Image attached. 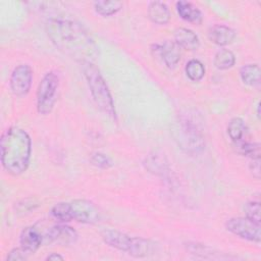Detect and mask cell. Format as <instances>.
<instances>
[{
    "label": "cell",
    "mask_w": 261,
    "mask_h": 261,
    "mask_svg": "<svg viewBox=\"0 0 261 261\" xmlns=\"http://www.w3.org/2000/svg\"><path fill=\"white\" fill-rule=\"evenodd\" d=\"M46 33L59 51L80 63L94 62L98 56L97 44L85 27L77 21L51 18L46 23Z\"/></svg>",
    "instance_id": "6da1fadb"
},
{
    "label": "cell",
    "mask_w": 261,
    "mask_h": 261,
    "mask_svg": "<svg viewBox=\"0 0 261 261\" xmlns=\"http://www.w3.org/2000/svg\"><path fill=\"white\" fill-rule=\"evenodd\" d=\"M0 157L7 173L12 176L24 173L32 158V139L29 133L16 125L7 127L0 140Z\"/></svg>",
    "instance_id": "7a4b0ae2"
},
{
    "label": "cell",
    "mask_w": 261,
    "mask_h": 261,
    "mask_svg": "<svg viewBox=\"0 0 261 261\" xmlns=\"http://www.w3.org/2000/svg\"><path fill=\"white\" fill-rule=\"evenodd\" d=\"M83 75L90 89L92 98L98 108L109 118L116 121L117 114L111 92L99 68L94 62L85 61L80 63Z\"/></svg>",
    "instance_id": "3957f363"
},
{
    "label": "cell",
    "mask_w": 261,
    "mask_h": 261,
    "mask_svg": "<svg viewBox=\"0 0 261 261\" xmlns=\"http://www.w3.org/2000/svg\"><path fill=\"white\" fill-rule=\"evenodd\" d=\"M173 140L187 154L196 155L205 148V140L202 132L193 120L188 117H178L171 128Z\"/></svg>",
    "instance_id": "277c9868"
},
{
    "label": "cell",
    "mask_w": 261,
    "mask_h": 261,
    "mask_svg": "<svg viewBox=\"0 0 261 261\" xmlns=\"http://www.w3.org/2000/svg\"><path fill=\"white\" fill-rule=\"evenodd\" d=\"M59 89V77L56 72H46L40 81L36 94V106L39 114L47 115L51 113L56 102Z\"/></svg>",
    "instance_id": "5b68a950"
},
{
    "label": "cell",
    "mask_w": 261,
    "mask_h": 261,
    "mask_svg": "<svg viewBox=\"0 0 261 261\" xmlns=\"http://www.w3.org/2000/svg\"><path fill=\"white\" fill-rule=\"evenodd\" d=\"M226 229L232 234L252 242L260 243L261 240V225L248 217H232L225 222Z\"/></svg>",
    "instance_id": "8992f818"
},
{
    "label": "cell",
    "mask_w": 261,
    "mask_h": 261,
    "mask_svg": "<svg viewBox=\"0 0 261 261\" xmlns=\"http://www.w3.org/2000/svg\"><path fill=\"white\" fill-rule=\"evenodd\" d=\"M33 84V69L27 63L18 64L13 68L9 77V88L16 97H24L29 94Z\"/></svg>",
    "instance_id": "52a82bcc"
},
{
    "label": "cell",
    "mask_w": 261,
    "mask_h": 261,
    "mask_svg": "<svg viewBox=\"0 0 261 261\" xmlns=\"http://www.w3.org/2000/svg\"><path fill=\"white\" fill-rule=\"evenodd\" d=\"M69 204L73 220L86 224H94L100 221V211L93 202L86 199H74Z\"/></svg>",
    "instance_id": "ba28073f"
},
{
    "label": "cell",
    "mask_w": 261,
    "mask_h": 261,
    "mask_svg": "<svg viewBox=\"0 0 261 261\" xmlns=\"http://www.w3.org/2000/svg\"><path fill=\"white\" fill-rule=\"evenodd\" d=\"M151 50L155 53V56L161 57L168 68L175 67L181 57L180 48L174 41L167 40L162 44H154Z\"/></svg>",
    "instance_id": "9c48e42d"
},
{
    "label": "cell",
    "mask_w": 261,
    "mask_h": 261,
    "mask_svg": "<svg viewBox=\"0 0 261 261\" xmlns=\"http://www.w3.org/2000/svg\"><path fill=\"white\" fill-rule=\"evenodd\" d=\"M101 237L104 243L111 248L125 253L128 252L132 243V237H129L128 234L121 232L117 229L106 228L101 232Z\"/></svg>",
    "instance_id": "30bf717a"
},
{
    "label": "cell",
    "mask_w": 261,
    "mask_h": 261,
    "mask_svg": "<svg viewBox=\"0 0 261 261\" xmlns=\"http://www.w3.org/2000/svg\"><path fill=\"white\" fill-rule=\"evenodd\" d=\"M20 247L29 254L35 253L43 244L42 233L36 226L24 227L19 234Z\"/></svg>",
    "instance_id": "8fae6325"
},
{
    "label": "cell",
    "mask_w": 261,
    "mask_h": 261,
    "mask_svg": "<svg viewBox=\"0 0 261 261\" xmlns=\"http://www.w3.org/2000/svg\"><path fill=\"white\" fill-rule=\"evenodd\" d=\"M209 40L218 46H226L236 38V31L225 24H214L208 30Z\"/></svg>",
    "instance_id": "7c38bea8"
},
{
    "label": "cell",
    "mask_w": 261,
    "mask_h": 261,
    "mask_svg": "<svg viewBox=\"0 0 261 261\" xmlns=\"http://www.w3.org/2000/svg\"><path fill=\"white\" fill-rule=\"evenodd\" d=\"M174 42L180 49L195 51L200 47V40L196 33L187 28H177L174 31Z\"/></svg>",
    "instance_id": "4fadbf2b"
},
{
    "label": "cell",
    "mask_w": 261,
    "mask_h": 261,
    "mask_svg": "<svg viewBox=\"0 0 261 261\" xmlns=\"http://www.w3.org/2000/svg\"><path fill=\"white\" fill-rule=\"evenodd\" d=\"M156 243L141 237H132L130 247L127 254L135 258H144L152 255L156 251Z\"/></svg>",
    "instance_id": "5bb4252c"
},
{
    "label": "cell",
    "mask_w": 261,
    "mask_h": 261,
    "mask_svg": "<svg viewBox=\"0 0 261 261\" xmlns=\"http://www.w3.org/2000/svg\"><path fill=\"white\" fill-rule=\"evenodd\" d=\"M144 165L150 172L158 176L164 178H168L170 176V168L168 166V163L165 160L164 156H161V154H150L146 157Z\"/></svg>",
    "instance_id": "9a60e30c"
},
{
    "label": "cell",
    "mask_w": 261,
    "mask_h": 261,
    "mask_svg": "<svg viewBox=\"0 0 261 261\" xmlns=\"http://www.w3.org/2000/svg\"><path fill=\"white\" fill-rule=\"evenodd\" d=\"M148 17L156 24H166L169 22L171 14L168 6L160 1H152L147 8Z\"/></svg>",
    "instance_id": "2e32d148"
},
{
    "label": "cell",
    "mask_w": 261,
    "mask_h": 261,
    "mask_svg": "<svg viewBox=\"0 0 261 261\" xmlns=\"http://www.w3.org/2000/svg\"><path fill=\"white\" fill-rule=\"evenodd\" d=\"M175 8L179 17L186 21L200 24L203 20L202 11L191 2L177 1L175 3Z\"/></svg>",
    "instance_id": "e0dca14e"
},
{
    "label": "cell",
    "mask_w": 261,
    "mask_h": 261,
    "mask_svg": "<svg viewBox=\"0 0 261 261\" xmlns=\"http://www.w3.org/2000/svg\"><path fill=\"white\" fill-rule=\"evenodd\" d=\"M240 77L242 82L250 87H256L261 81V70L258 64H246L240 69Z\"/></svg>",
    "instance_id": "ac0fdd59"
},
{
    "label": "cell",
    "mask_w": 261,
    "mask_h": 261,
    "mask_svg": "<svg viewBox=\"0 0 261 261\" xmlns=\"http://www.w3.org/2000/svg\"><path fill=\"white\" fill-rule=\"evenodd\" d=\"M226 130L229 139L233 142V144H236L244 140L247 126L244 119H242L241 117H233L229 120Z\"/></svg>",
    "instance_id": "d6986e66"
},
{
    "label": "cell",
    "mask_w": 261,
    "mask_h": 261,
    "mask_svg": "<svg viewBox=\"0 0 261 261\" xmlns=\"http://www.w3.org/2000/svg\"><path fill=\"white\" fill-rule=\"evenodd\" d=\"M236 63V56L232 51L228 49H220L216 52L213 59L214 66L219 70L231 68Z\"/></svg>",
    "instance_id": "ffe728a7"
},
{
    "label": "cell",
    "mask_w": 261,
    "mask_h": 261,
    "mask_svg": "<svg viewBox=\"0 0 261 261\" xmlns=\"http://www.w3.org/2000/svg\"><path fill=\"white\" fill-rule=\"evenodd\" d=\"M185 72L192 82H200L206 72L204 64L198 59H191L185 66Z\"/></svg>",
    "instance_id": "44dd1931"
},
{
    "label": "cell",
    "mask_w": 261,
    "mask_h": 261,
    "mask_svg": "<svg viewBox=\"0 0 261 261\" xmlns=\"http://www.w3.org/2000/svg\"><path fill=\"white\" fill-rule=\"evenodd\" d=\"M122 8L120 1H96L94 2L95 11L102 16H111L116 14Z\"/></svg>",
    "instance_id": "7402d4cb"
},
{
    "label": "cell",
    "mask_w": 261,
    "mask_h": 261,
    "mask_svg": "<svg viewBox=\"0 0 261 261\" xmlns=\"http://www.w3.org/2000/svg\"><path fill=\"white\" fill-rule=\"evenodd\" d=\"M50 213H51V216L58 222L66 223V222H69L70 220H72L69 202L56 203L51 208Z\"/></svg>",
    "instance_id": "603a6c76"
},
{
    "label": "cell",
    "mask_w": 261,
    "mask_h": 261,
    "mask_svg": "<svg viewBox=\"0 0 261 261\" xmlns=\"http://www.w3.org/2000/svg\"><path fill=\"white\" fill-rule=\"evenodd\" d=\"M236 150L241 155L250 157L251 159L260 158V145L258 143H252L247 141H241L234 144Z\"/></svg>",
    "instance_id": "cb8c5ba5"
},
{
    "label": "cell",
    "mask_w": 261,
    "mask_h": 261,
    "mask_svg": "<svg viewBox=\"0 0 261 261\" xmlns=\"http://www.w3.org/2000/svg\"><path fill=\"white\" fill-rule=\"evenodd\" d=\"M90 161L94 166L100 169H108L112 166L111 159L102 152H94L90 156Z\"/></svg>",
    "instance_id": "d4e9b609"
},
{
    "label": "cell",
    "mask_w": 261,
    "mask_h": 261,
    "mask_svg": "<svg viewBox=\"0 0 261 261\" xmlns=\"http://www.w3.org/2000/svg\"><path fill=\"white\" fill-rule=\"evenodd\" d=\"M246 217L255 221L256 223H261L260 217V203L259 201H250L245 206Z\"/></svg>",
    "instance_id": "484cf974"
},
{
    "label": "cell",
    "mask_w": 261,
    "mask_h": 261,
    "mask_svg": "<svg viewBox=\"0 0 261 261\" xmlns=\"http://www.w3.org/2000/svg\"><path fill=\"white\" fill-rule=\"evenodd\" d=\"M28 252L20 248H14L7 254L6 260L7 261H23L28 259Z\"/></svg>",
    "instance_id": "4316f807"
},
{
    "label": "cell",
    "mask_w": 261,
    "mask_h": 261,
    "mask_svg": "<svg viewBox=\"0 0 261 261\" xmlns=\"http://www.w3.org/2000/svg\"><path fill=\"white\" fill-rule=\"evenodd\" d=\"M250 163V170L253 173V176L256 177L257 179L260 178V158L256 159H251Z\"/></svg>",
    "instance_id": "83f0119b"
},
{
    "label": "cell",
    "mask_w": 261,
    "mask_h": 261,
    "mask_svg": "<svg viewBox=\"0 0 261 261\" xmlns=\"http://www.w3.org/2000/svg\"><path fill=\"white\" fill-rule=\"evenodd\" d=\"M63 259H64V257L57 253H51L50 255H48L46 257V260H50V261H57V260H63Z\"/></svg>",
    "instance_id": "f1b7e54d"
},
{
    "label": "cell",
    "mask_w": 261,
    "mask_h": 261,
    "mask_svg": "<svg viewBox=\"0 0 261 261\" xmlns=\"http://www.w3.org/2000/svg\"><path fill=\"white\" fill-rule=\"evenodd\" d=\"M257 116L258 118H260V103H258L257 105Z\"/></svg>",
    "instance_id": "f546056e"
}]
</instances>
